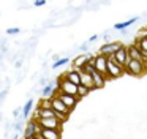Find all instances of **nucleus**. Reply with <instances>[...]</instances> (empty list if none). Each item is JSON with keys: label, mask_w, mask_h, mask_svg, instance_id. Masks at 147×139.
I'll return each mask as SVG.
<instances>
[{"label": "nucleus", "mask_w": 147, "mask_h": 139, "mask_svg": "<svg viewBox=\"0 0 147 139\" xmlns=\"http://www.w3.org/2000/svg\"><path fill=\"white\" fill-rule=\"evenodd\" d=\"M125 73V66H122L120 63L115 62V59L112 55L108 57V79H117Z\"/></svg>", "instance_id": "f257e3e1"}, {"label": "nucleus", "mask_w": 147, "mask_h": 139, "mask_svg": "<svg viewBox=\"0 0 147 139\" xmlns=\"http://www.w3.org/2000/svg\"><path fill=\"white\" fill-rule=\"evenodd\" d=\"M125 73L131 76H142L146 73V65L139 60H134V59H130L128 63L125 65Z\"/></svg>", "instance_id": "f03ea898"}, {"label": "nucleus", "mask_w": 147, "mask_h": 139, "mask_svg": "<svg viewBox=\"0 0 147 139\" xmlns=\"http://www.w3.org/2000/svg\"><path fill=\"white\" fill-rule=\"evenodd\" d=\"M93 66H95L96 71H100L101 74H105L108 78V55L98 52L93 57Z\"/></svg>", "instance_id": "7ed1b4c3"}, {"label": "nucleus", "mask_w": 147, "mask_h": 139, "mask_svg": "<svg viewBox=\"0 0 147 139\" xmlns=\"http://www.w3.org/2000/svg\"><path fill=\"white\" fill-rule=\"evenodd\" d=\"M40 131H41V126H40L38 120L33 119V120H30V122L26 125V128H24V136H22V138L32 139V138H35V136H38Z\"/></svg>", "instance_id": "20e7f679"}, {"label": "nucleus", "mask_w": 147, "mask_h": 139, "mask_svg": "<svg viewBox=\"0 0 147 139\" xmlns=\"http://www.w3.org/2000/svg\"><path fill=\"white\" fill-rule=\"evenodd\" d=\"M55 96L59 98L60 101H63V104L68 107L70 111H73L74 107H76V104L79 103V98L74 96V95H68V93H62V92H57V95Z\"/></svg>", "instance_id": "39448f33"}, {"label": "nucleus", "mask_w": 147, "mask_h": 139, "mask_svg": "<svg viewBox=\"0 0 147 139\" xmlns=\"http://www.w3.org/2000/svg\"><path fill=\"white\" fill-rule=\"evenodd\" d=\"M38 123L41 128H49V130H60L63 123L57 119V117H51V119H38Z\"/></svg>", "instance_id": "423d86ee"}, {"label": "nucleus", "mask_w": 147, "mask_h": 139, "mask_svg": "<svg viewBox=\"0 0 147 139\" xmlns=\"http://www.w3.org/2000/svg\"><path fill=\"white\" fill-rule=\"evenodd\" d=\"M123 46V44L120 43V41H109V43L103 44L101 47H100V54H105V55H112V54L115 52V51H119L120 47Z\"/></svg>", "instance_id": "0eeeda50"}, {"label": "nucleus", "mask_w": 147, "mask_h": 139, "mask_svg": "<svg viewBox=\"0 0 147 139\" xmlns=\"http://www.w3.org/2000/svg\"><path fill=\"white\" fill-rule=\"evenodd\" d=\"M112 57L115 59L117 63H120L122 66H125L128 63V60H130V55H128V46H122L119 51H115V52L112 54Z\"/></svg>", "instance_id": "6e6552de"}, {"label": "nucleus", "mask_w": 147, "mask_h": 139, "mask_svg": "<svg viewBox=\"0 0 147 139\" xmlns=\"http://www.w3.org/2000/svg\"><path fill=\"white\" fill-rule=\"evenodd\" d=\"M128 55H130V59H134V60L142 62L144 65L147 63V59L144 57V54L141 52V49L138 47L136 43H133V44H130V46H128Z\"/></svg>", "instance_id": "1a4fd4ad"}, {"label": "nucleus", "mask_w": 147, "mask_h": 139, "mask_svg": "<svg viewBox=\"0 0 147 139\" xmlns=\"http://www.w3.org/2000/svg\"><path fill=\"white\" fill-rule=\"evenodd\" d=\"M38 136H41L43 139H60L62 138V131H60V130L41 128V131L38 133Z\"/></svg>", "instance_id": "9d476101"}, {"label": "nucleus", "mask_w": 147, "mask_h": 139, "mask_svg": "<svg viewBox=\"0 0 147 139\" xmlns=\"http://www.w3.org/2000/svg\"><path fill=\"white\" fill-rule=\"evenodd\" d=\"M79 71V76H81V84L86 85V87H89L90 90H95V85H93V79H92V74L87 71H84L82 68L78 70Z\"/></svg>", "instance_id": "9b49d317"}, {"label": "nucleus", "mask_w": 147, "mask_h": 139, "mask_svg": "<svg viewBox=\"0 0 147 139\" xmlns=\"http://www.w3.org/2000/svg\"><path fill=\"white\" fill-rule=\"evenodd\" d=\"M92 79H93V85H95V88H103L106 85V81H108V78H106L105 74H101L100 71H93L92 73Z\"/></svg>", "instance_id": "f8f14e48"}, {"label": "nucleus", "mask_w": 147, "mask_h": 139, "mask_svg": "<svg viewBox=\"0 0 147 139\" xmlns=\"http://www.w3.org/2000/svg\"><path fill=\"white\" fill-rule=\"evenodd\" d=\"M62 78H67L68 81L74 82L76 85H79V84H81V76H79V71H78L76 68H71L70 71H67L65 74H62Z\"/></svg>", "instance_id": "ddd939ff"}, {"label": "nucleus", "mask_w": 147, "mask_h": 139, "mask_svg": "<svg viewBox=\"0 0 147 139\" xmlns=\"http://www.w3.org/2000/svg\"><path fill=\"white\" fill-rule=\"evenodd\" d=\"M136 21H138V18H130L128 21L117 22V24H114V30H125V28H128L130 25H133Z\"/></svg>", "instance_id": "4468645a"}, {"label": "nucleus", "mask_w": 147, "mask_h": 139, "mask_svg": "<svg viewBox=\"0 0 147 139\" xmlns=\"http://www.w3.org/2000/svg\"><path fill=\"white\" fill-rule=\"evenodd\" d=\"M134 43L138 44V47L141 49V52H142L144 57L147 59V36H138Z\"/></svg>", "instance_id": "2eb2a0df"}, {"label": "nucleus", "mask_w": 147, "mask_h": 139, "mask_svg": "<svg viewBox=\"0 0 147 139\" xmlns=\"http://www.w3.org/2000/svg\"><path fill=\"white\" fill-rule=\"evenodd\" d=\"M87 60H89V54H87V55H79V57H76V59L73 60V68H76V70L82 68V66L87 63Z\"/></svg>", "instance_id": "dca6fc26"}, {"label": "nucleus", "mask_w": 147, "mask_h": 139, "mask_svg": "<svg viewBox=\"0 0 147 139\" xmlns=\"http://www.w3.org/2000/svg\"><path fill=\"white\" fill-rule=\"evenodd\" d=\"M90 88L89 87H86V85H82V84H79L78 85V98H84V96H87V95L90 93Z\"/></svg>", "instance_id": "f3484780"}, {"label": "nucleus", "mask_w": 147, "mask_h": 139, "mask_svg": "<svg viewBox=\"0 0 147 139\" xmlns=\"http://www.w3.org/2000/svg\"><path fill=\"white\" fill-rule=\"evenodd\" d=\"M32 107H33V100H29L26 104H24V107H22V114H24V117L29 115L30 111H32Z\"/></svg>", "instance_id": "a211bd4d"}, {"label": "nucleus", "mask_w": 147, "mask_h": 139, "mask_svg": "<svg viewBox=\"0 0 147 139\" xmlns=\"http://www.w3.org/2000/svg\"><path fill=\"white\" fill-rule=\"evenodd\" d=\"M68 62H70V60H68L67 57H63V59H59L55 63H52V68L55 70V68H59V66H63L65 63H68Z\"/></svg>", "instance_id": "6ab92c4d"}, {"label": "nucleus", "mask_w": 147, "mask_h": 139, "mask_svg": "<svg viewBox=\"0 0 147 139\" xmlns=\"http://www.w3.org/2000/svg\"><path fill=\"white\" fill-rule=\"evenodd\" d=\"M22 128H24V120H19V122L14 125V130H16V131H21Z\"/></svg>", "instance_id": "aec40b11"}, {"label": "nucleus", "mask_w": 147, "mask_h": 139, "mask_svg": "<svg viewBox=\"0 0 147 139\" xmlns=\"http://www.w3.org/2000/svg\"><path fill=\"white\" fill-rule=\"evenodd\" d=\"M7 33L8 35H14V33H19V28H18V27H11V28H8V30H7Z\"/></svg>", "instance_id": "412c9836"}, {"label": "nucleus", "mask_w": 147, "mask_h": 139, "mask_svg": "<svg viewBox=\"0 0 147 139\" xmlns=\"http://www.w3.org/2000/svg\"><path fill=\"white\" fill-rule=\"evenodd\" d=\"M33 5H35V6H43V5H46V0H35Z\"/></svg>", "instance_id": "4be33fe9"}, {"label": "nucleus", "mask_w": 147, "mask_h": 139, "mask_svg": "<svg viewBox=\"0 0 147 139\" xmlns=\"http://www.w3.org/2000/svg\"><path fill=\"white\" fill-rule=\"evenodd\" d=\"M7 93H8V88H3V92L0 93V103H2V100H3L5 96H7Z\"/></svg>", "instance_id": "5701e85b"}, {"label": "nucleus", "mask_w": 147, "mask_h": 139, "mask_svg": "<svg viewBox=\"0 0 147 139\" xmlns=\"http://www.w3.org/2000/svg\"><path fill=\"white\" fill-rule=\"evenodd\" d=\"M98 40V35H92V36L89 38V43H93V41H96Z\"/></svg>", "instance_id": "b1692460"}, {"label": "nucleus", "mask_w": 147, "mask_h": 139, "mask_svg": "<svg viewBox=\"0 0 147 139\" xmlns=\"http://www.w3.org/2000/svg\"><path fill=\"white\" fill-rule=\"evenodd\" d=\"M19 112H21V109H16V111L13 112V117H14V119H18V117H19Z\"/></svg>", "instance_id": "393cba45"}, {"label": "nucleus", "mask_w": 147, "mask_h": 139, "mask_svg": "<svg viewBox=\"0 0 147 139\" xmlns=\"http://www.w3.org/2000/svg\"><path fill=\"white\" fill-rule=\"evenodd\" d=\"M32 139H38V138H36V136H35V138H32Z\"/></svg>", "instance_id": "a878e982"}, {"label": "nucleus", "mask_w": 147, "mask_h": 139, "mask_svg": "<svg viewBox=\"0 0 147 139\" xmlns=\"http://www.w3.org/2000/svg\"><path fill=\"white\" fill-rule=\"evenodd\" d=\"M22 139H26V138H22Z\"/></svg>", "instance_id": "bb28decb"}]
</instances>
